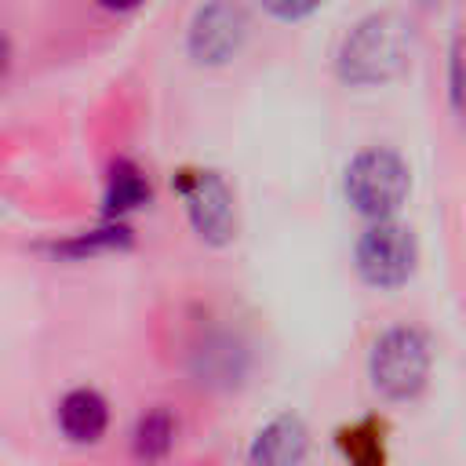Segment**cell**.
I'll list each match as a JSON object with an SVG mask.
<instances>
[{
    "mask_svg": "<svg viewBox=\"0 0 466 466\" xmlns=\"http://www.w3.org/2000/svg\"><path fill=\"white\" fill-rule=\"evenodd\" d=\"M411 55V33L400 15L364 18L339 47V76L350 84H386L393 80Z\"/></svg>",
    "mask_w": 466,
    "mask_h": 466,
    "instance_id": "obj_1",
    "label": "cell"
},
{
    "mask_svg": "<svg viewBox=\"0 0 466 466\" xmlns=\"http://www.w3.org/2000/svg\"><path fill=\"white\" fill-rule=\"evenodd\" d=\"M430 364H433V350L430 339L419 328H390L375 339L371 357H368V375L371 386L390 397V400H411L426 379H430Z\"/></svg>",
    "mask_w": 466,
    "mask_h": 466,
    "instance_id": "obj_2",
    "label": "cell"
},
{
    "mask_svg": "<svg viewBox=\"0 0 466 466\" xmlns=\"http://www.w3.org/2000/svg\"><path fill=\"white\" fill-rule=\"evenodd\" d=\"M411 189V175H408V164L400 160V153L393 149H364L350 160L346 167V197L350 204L368 215V218H390L404 197Z\"/></svg>",
    "mask_w": 466,
    "mask_h": 466,
    "instance_id": "obj_3",
    "label": "cell"
},
{
    "mask_svg": "<svg viewBox=\"0 0 466 466\" xmlns=\"http://www.w3.org/2000/svg\"><path fill=\"white\" fill-rule=\"evenodd\" d=\"M415 237L408 226L379 218L357 240V269L371 288H400L415 273Z\"/></svg>",
    "mask_w": 466,
    "mask_h": 466,
    "instance_id": "obj_4",
    "label": "cell"
},
{
    "mask_svg": "<svg viewBox=\"0 0 466 466\" xmlns=\"http://www.w3.org/2000/svg\"><path fill=\"white\" fill-rule=\"evenodd\" d=\"M178 193L186 200L189 222L193 229L211 240V244H226L237 229V215H233V193L222 182L218 171H182L178 175Z\"/></svg>",
    "mask_w": 466,
    "mask_h": 466,
    "instance_id": "obj_5",
    "label": "cell"
},
{
    "mask_svg": "<svg viewBox=\"0 0 466 466\" xmlns=\"http://www.w3.org/2000/svg\"><path fill=\"white\" fill-rule=\"evenodd\" d=\"M248 18L237 0H211L200 7L193 29H189V51L197 62H226L244 44Z\"/></svg>",
    "mask_w": 466,
    "mask_h": 466,
    "instance_id": "obj_6",
    "label": "cell"
},
{
    "mask_svg": "<svg viewBox=\"0 0 466 466\" xmlns=\"http://www.w3.org/2000/svg\"><path fill=\"white\" fill-rule=\"evenodd\" d=\"M306 448H309L306 422L299 415H277L255 433L248 448V466H302Z\"/></svg>",
    "mask_w": 466,
    "mask_h": 466,
    "instance_id": "obj_7",
    "label": "cell"
},
{
    "mask_svg": "<svg viewBox=\"0 0 466 466\" xmlns=\"http://www.w3.org/2000/svg\"><path fill=\"white\" fill-rule=\"evenodd\" d=\"M58 426L76 444H95L109 426V404L98 390H69L58 404Z\"/></svg>",
    "mask_w": 466,
    "mask_h": 466,
    "instance_id": "obj_8",
    "label": "cell"
},
{
    "mask_svg": "<svg viewBox=\"0 0 466 466\" xmlns=\"http://www.w3.org/2000/svg\"><path fill=\"white\" fill-rule=\"evenodd\" d=\"M175 448V419L167 408H149L131 433V451L138 462L153 466L160 459H167V451Z\"/></svg>",
    "mask_w": 466,
    "mask_h": 466,
    "instance_id": "obj_9",
    "label": "cell"
},
{
    "mask_svg": "<svg viewBox=\"0 0 466 466\" xmlns=\"http://www.w3.org/2000/svg\"><path fill=\"white\" fill-rule=\"evenodd\" d=\"M149 200V182L146 175L131 164V160H116L113 171H109V186H106V208L124 215V211H135Z\"/></svg>",
    "mask_w": 466,
    "mask_h": 466,
    "instance_id": "obj_10",
    "label": "cell"
},
{
    "mask_svg": "<svg viewBox=\"0 0 466 466\" xmlns=\"http://www.w3.org/2000/svg\"><path fill=\"white\" fill-rule=\"evenodd\" d=\"M339 448L350 459V466H386V444H382V426L375 419L353 422L339 433Z\"/></svg>",
    "mask_w": 466,
    "mask_h": 466,
    "instance_id": "obj_11",
    "label": "cell"
},
{
    "mask_svg": "<svg viewBox=\"0 0 466 466\" xmlns=\"http://www.w3.org/2000/svg\"><path fill=\"white\" fill-rule=\"evenodd\" d=\"M448 95H451V109L466 120V40L462 33L451 40V55H448Z\"/></svg>",
    "mask_w": 466,
    "mask_h": 466,
    "instance_id": "obj_12",
    "label": "cell"
},
{
    "mask_svg": "<svg viewBox=\"0 0 466 466\" xmlns=\"http://www.w3.org/2000/svg\"><path fill=\"white\" fill-rule=\"evenodd\" d=\"M277 18H302V15H309L320 0H262Z\"/></svg>",
    "mask_w": 466,
    "mask_h": 466,
    "instance_id": "obj_13",
    "label": "cell"
},
{
    "mask_svg": "<svg viewBox=\"0 0 466 466\" xmlns=\"http://www.w3.org/2000/svg\"><path fill=\"white\" fill-rule=\"evenodd\" d=\"M102 7H109V11H131V7H138L142 0H98Z\"/></svg>",
    "mask_w": 466,
    "mask_h": 466,
    "instance_id": "obj_14",
    "label": "cell"
},
{
    "mask_svg": "<svg viewBox=\"0 0 466 466\" xmlns=\"http://www.w3.org/2000/svg\"><path fill=\"white\" fill-rule=\"evenodd\" d=\"M4 66H7V40L0 36V69H4Z\"/></svg>",
    "mask_w": 466,
    "mask_h": 466,
    "instance_id": "obj_15",
    "label": "cell"
}]
</instances>
